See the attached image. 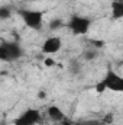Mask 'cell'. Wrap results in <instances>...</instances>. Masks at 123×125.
I'll return each mask as SVG.
<instances>
[{"label":"cell","mask_w":123,"mask_h":125,"mask_svg":"<svg viewBox=\"0 0 123 125\" xmlns=\"http://www.w3.org/2000/svg\"><path fill=\"white\" fill-rule=\"evenodd\" d=\"M91 45H94L96 48H101V47H104V42H103V41H96V39H91Z\"/></svg>","instance_id":"obj_11"},{"label":"cell","mask_w":123,"mask_h":125,"mask_svg":"<svg viewBox=\"0 0 123 125\" xmlns=\"http://www.w3.org/2000/svg\"><path fill=\"white\" fill-rule=\"evenodd\" d=\"M62 48V39L60 36L54 35V36H49L46 38L44 42H42V47H41V51L45 54V55H54L57 52H60Z\"/></svg>","instance_id":"obj_6"},{"label":"cell","mask_w":123,"mask_h":125,"mask_svg":"<svg viewBox=\"0 0 123 125\" xmlns=\"http://www.w3.org/2000/svg\"><path fill=\"white\" fill-rule=\"evenodd\" d=\"M23 55V50L16 41H3L0 44V60L1 61H18Z\"/></svg>","instance_id":"obj_3"},{"label":"cell","mask_w":123,"mask_h":125,"mask_svg":"<svg viewBox=\"0 0 123 125\" xmlns=\"http://www.w3.org/2000/svg\"><path fill=\"white\" fill-rule=\"evenodd\" d=\"M19 15L23 23L31 29H41L44 25V13L38 9H22Z\"/></svg>","instance_id":"obj_4"},{"label":"cell","mask_w":123,"mask_h":125,"mask_svg":"<svg viewBox=\"0 0 123 125\" xmlns=\"http://www.w3.org/2000/svg\"><path fill=\"white\" fill-rule=\"evenodd\" d=\"M41 118H42V115H41L39 109L28 108L15 119L13 125H36L41 122Z\"/></svg>","instance_id":"obj_5"},{"label":"cell","mask_w":123,"mask_h":125,"mask_svg":"<svg viewBox=\"0 0 123 125\" xmlns=\"http://www.w3.org/2000/svg\"><path fill=\"white\" fill-rule=\"evenodd\" d=\"M12 16V10L9 9V7H6V6H1L0 7V19L1 21H6V19H9Z\"/></svg>","instance_id":"obj_9"},{"label":"cell","mask_w":123,"mask_h":125,"mask_svg":"<svg viewBox=\"0 0 123 125\" xmlns=\"http://www.w3.org/2000/svg\"><path fill=\"white\" fill-rule=\"evenodd\" d=\"M61 125H74V124H72V122H70V121H67V119H64V121L61 122Z\"/></svg>","instance_id":"obj_13"},{"label":"cell","mask_w":123,"mask_h":125,"mask_svg":"<svg viewBox=\"0 0 123 125\" xmlns=\"http://www.w3.org/2000/svg\"><path fill=\"white\" fill-rule=\"evenodd\" d=\"M45 65H48V67H52V65H54V60H52V58H51V57H46V58H45Z\"/></svg>","instance_id":"obj_12"},{"label":"cell","mask_w":123,"mask_h":125,"mask_svg":"<svg viewBox=\"0 0 123 125\" xmlns=\"http://www.w3.org/2000/svg\"><path fill=\"white\" fill-rule=\"evenodd\" d=\"M96 90L98 93H103L106 90H110L114 93H123V76L117 74L113 70L106 71L103 79L96 84Z\"/></svg>","instance_id":"obj_1"},{"label":"cell","mask_w":123,"mask_h":125,"mask_svg":"<svg viewBox=\"0 0 123 125\" xmlns=\"http://www.w3.org/2000/svg\"><path fill=\"white\" fill-rule=\"evenodd\" d=\"M98 55V52H97V50H88V51H86V54H84V57H86V60H94L96 57Z\"/></svg>","instance_id":"obj_10"},{"label":"cell","mask_w":123,"mask_h":125,"mask_svg":"<svg viewBox=\"0 0 123 125\" xmlns=\"http://www.w3.org/2000/svg\"><path fill=\"white\" fill-rule=\"evenodd\" d=\"M46 114H48V116H49L52 121H57V122H62V121L65 119V114L62 112L61 108L57 106V105H51V106H48Z\"/></svg>","instance_id":"obj_7"},{"label":"cell","mask_w":123,"mask_h":125,"mask_svg":"<svg viewBox=\"0 0 123 125\" xmlns=\"http://www.w3.org/2000/svg\"><path fill=\"white\" fill-rule=\"evenodd\" d=\"M93 21L87 16H81V15H74L70 18L67 26L68 29L71 31L72 35L75 36H83V35H87L90 29H91Z\"/></svg>","instance_id":"obj_2"},{"label":"cell","mask_w":123,"mask_h":125,"mask_svg":"<svg viewBox=\"0 0 123 125\" xmlns=\"http://www.w3.org/2000/svg\"><path fill=\"white\" fill-rule=\"evenodd\" d=\"M113 19H123V0H114L110 7Z\"/></svg>","instance_id":"obj_8"}]
</instances>
